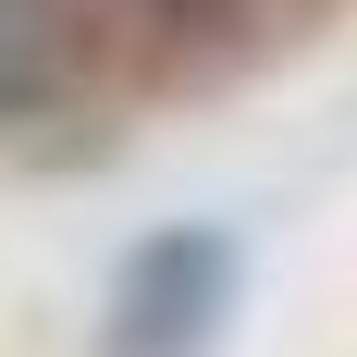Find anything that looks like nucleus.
<instances>
[{"label": "nucleus", "mask_w": 357, "mask_h": 357, "mask_svg": "<svg viewBox=\"0 0 357 357\" xmlns=\"http://www.w3.org/2000/svg\"><path fill=\"white\" fill-rule=\"evenodd\" d=\"M222 308H234V234L222 222H160L148 247L111 271V357H210Z\"/></svg>", "instance_id": "1"}, {"label": "nucleus", "mask_w": 357, "mask_h": 357, "mask_svg": "<svg viewBox=\"0 0 357 357\" xmlns=\"http://www.w3.org/2000/svg\"><path fill=\"white\" fill-rule=\"evenodd\" d=\"M74 99V0H0V123Z\"/></svg>", "instance_id": "2"}, {"label": "nucleus", "mask_w": 357, "mask_h": 357, "mask_svg": "<svg viewBox=\"0 0 357 357\" xmlns=\"http://www.w3.org/2000/svg\"><path fill=\"white\" fill-rule=\"evenodd\" d=\"M148 13H160V25H210L222 0H148Z\"/></svg>", "instance_id": "3"}]
</instances>
